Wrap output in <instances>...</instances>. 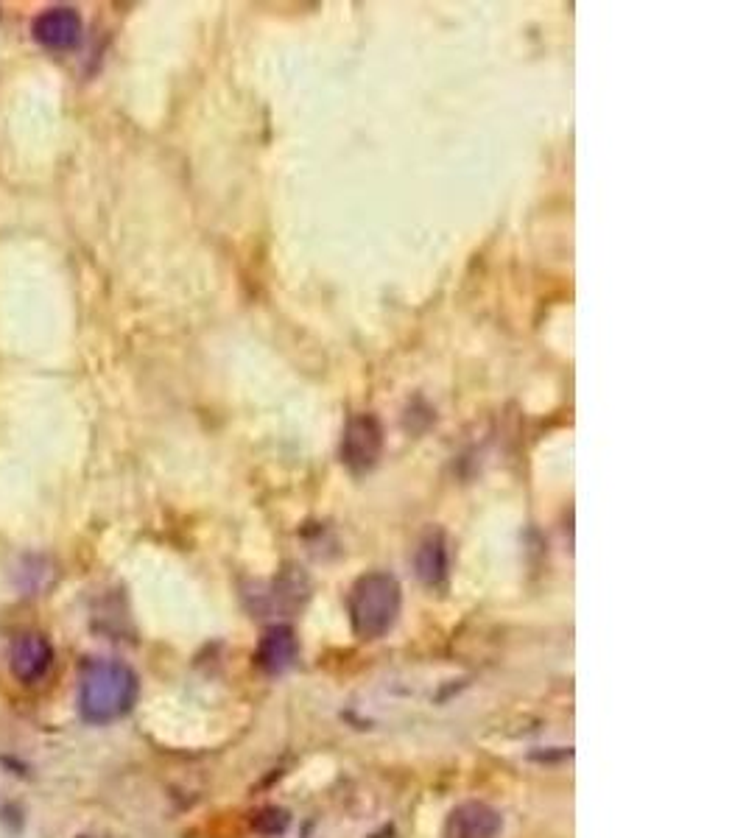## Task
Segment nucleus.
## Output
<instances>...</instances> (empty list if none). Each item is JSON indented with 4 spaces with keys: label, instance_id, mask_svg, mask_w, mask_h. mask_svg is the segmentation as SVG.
Segmentation results:
<instances>
[{
    "label": "nucleus",
    "instance_id": "2",
    "mask_svg": "<svg viewBox=\"0 0 746 838\" xmlns=\"http://www.w3.org/2000/svg\"><path fill=\"white\" fill-rule=\"evenodd\" d=\"M403 609V587L386 570L364 573L350 590V621L355 635L378 640L389 635Z\"/></svg>",
    "mask_w": 746,
    "mask_h": 838
},
{
    "label": "nucleus",
    "instance_id": "8",
    "mask_svg": "<svg viewBox=\"0 0 746 838\" xmlns=\"http://www.w3.org/2000/svg\"><path fill=\"white\" fill-rule=\"evenodd\" d=\"M414 568H417L420 582L428 584V587H439L448 579L450 551L448 540H445V534L439 528H431L420 540V548L414 554Z\"/></svg>",
    "mask_w": 746,
    "mask_h": 838
},
{
    "label": "nucleus",
    "instance_id": "5",
    "mask_svg": "<svg viewBox=\"0 0 746 838\" xmlns=\"http://www.w3.org/2000/svg\"><path fill=\"white\" fill-rule=\"evenodd\" d=\"M51 665H54V646L48 637L40 632H23L14 637L9 649V668L17 682L34 685L51 671Z\"/></svg>",
    "mask_w": 746,
    "mask_h": 838
},
{
    "label": "nucleus",
    "instance_id": "7",
    "mask_svg": "<svg viewBox=\"0 0 746 838\" xmlns=\"http://www.w3.org/2000/svg\"><path fill=\"white\" fill-rule=\"evenodd\" d=\"M297 657L299 643L291 626H272L263 632L258 646V665L266 674H285L288 668H294Z\"/></svg>",
    "mask_w": 746,
    "mask_h": 838
},
{
    "label": "nucleus",
    "instance_id": "6",
    "mask_svg": "<svg viewBox=\"0 0 746 838\" xmlns=\"http://www.w3.org/2000/svg\"><path fill=\"white\" fill-rule=\"evenodd\" d=\"M501 813L487 802H462L448 816L450 838H495L501 833Z\"/></svg>",
    "mask_w": 746,
    "mask_h": 838
},
{
    "label": "nucleus",
    "instance_id": "4",
    "mask_svg": "<svg viewBox=\"0 0 746 838\" xmlns=\"http://www.w3.org/2000/svg\"><path fill=\"white\" fill-rule=\"evenodd\" d=\"M84 23L82 14L70 6H54L34 17L31 37L48 51H73L82 42Z\"/></svg>",
    "mask_w": 746,
    "mask_h": 838
},
{
    "label": "nucleus",
    "instance_id": "1",
    "mask_svg": "<svg viewBox=\"0 0 746 838\" xmlns=\"http://www.w3.org/2000/svg\"><path fill=\"white\" fill-rule=\"evenodd\" d=\"M137 674L121 660H90L79 676V713L87 724H112L137 702Z\"/></svg>",
    "mask_w": 746,
    "mask_h": 838
},
{
    "label": "nucleus",
    "instance_id": "3",
    "mask_svg": "<svg viewBox=\"0 0 746 838\" xmlns=\"http://www.w3.org/2000/svg\"><path fill=\"white\" fill-rule=\"evenodd\" d=\"M383 453V425L375 414H358L341 433V464L353 473H369Z\"/></svg>",
    "mask_w": 746,
    "mask_h": 838
}]
</instances>
